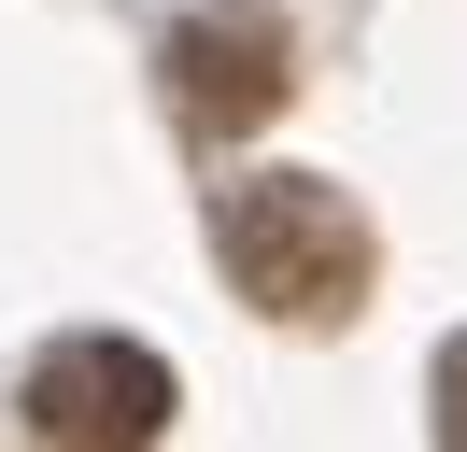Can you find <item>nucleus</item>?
<instances>
[{
  "label": "nucleus",
  "instance_id": "f257e3e1",
  "mask_svg": "<svg viewBox=\"0 0 467 452\" xmlns=\"http://www.w3.org/2000/svg\"><path fill=\"white\" fill-rule=\"evenodd\" d=\"M213 254H227V282L269 311V325H354L368 311V212H354L340 184H312V170H269V184H227L213 198Z\"/></svg>",
  "mask_w": 467,
  "mask_h": 452
},
{
  "label": "nucleus",
  "instance_id": "f03ea898",
  "mask_svg": "<svg viewBox=\"0 0 467 452\" xmlns=\"http://www.w3.org/2000/svg\"><path fill=\"white\" fill-rule=\"evenodd\" d=\"M29 438L43 452H142V438H171V367L142 339H57L29 367Z\"/></svg>",
  "mask_w": 467,
  "mask_h": 452
},
{
  "label": "nucleus",
  "instance_id": "7ed1b4c3",
  "mask_svg": "<svg viewBox=\"0 0 467 452\" xmlns=\"http://www.w3.org/2000/svg\"><path fill=\"white\" fill-rule=\"evenodd\" d=\"M156 71H171V113L199 141H241V128H269V113L297 99V43L269 15H184L171 43H156Z\"/></svg>",
  "mask_w": 467,
  "mask_h": 452
},
{
  "label": "nucleus",
  "instance_id": "20e7f679",
  "mask_svg": "<svg viewBox=\"0 0 467 452\" xmlns=\"http://www.w3.org/2000/svg\"><path fill=\"white\" fill-rule=\"evenodd\" d=\"M439 438L467 452V339H453V354H439Z\"/></svg>",
  "mask_w": 467,
  "mask_h": 452
}]
</instances>
